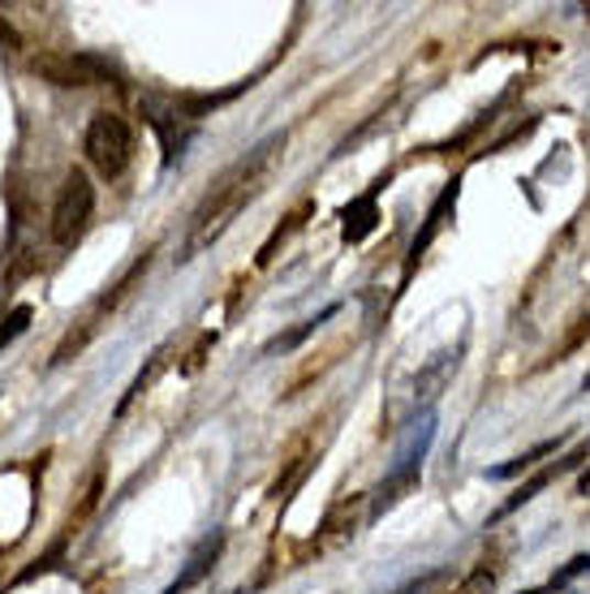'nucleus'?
Segmentation results:
<instances>
[{
    "label": "nucleus",
    "instance_id": "9d476101",
    "mask_svg": "<svg viewBox=\"0 0 590 594\" xmlns=\"http://www.w3.org/2000/svg\"><path fill=\"white\" fill-rule=\"evenodd\" d=\"M358 508H362V495H349L341 504H332V513L324 517V535L319 547H337L345 539H353V526H358Z\"/></svg>",
    "mask_w": 590,
    "mask_h": 594
},
{
    "label": "nucleus",
    "instance_id": "ddd939ff",
    "mask_svg": "<svg viewBox=\"0 0 590 594\" xmlns=\"http://www.w3.org/2000/svg\"><path fill=\"white\" fill-rule=\"evenodd\" d=\"M337 310H341V306H324V310H319V315H315V319H306V323H302V328H294V332H289V337H276V341H272V345L263 349V353H285V349H294L297 341H306V337H310V332H315V328H319V323H324V319H332V315H337Z\"/></svg>",
    "mask_w": 590,
    "mask_h": 594
},
{
    "label": "nucleus",
    "instance_id": "f3484780",
    "mask_svg": "<svg viewBox=\"0 0 590 594\" xmlns=\"http://www.w3.org/2000/svg\"><path fill=\"white\" fill-rule=\"evenodd\" d=\"M440 578H444V573H423V578L405 582V586H401V591H393V594H427L431 586H436V582H440Z\"/></svg>",
    "mask_w": 590,
    "mask_h": 594
},
{
    "label": "nucleus",
    "instance_id": "0eeeda50",
    "mask_svg": "<svg viewBox=\"0 0 590 594\" xmlns=\"http://www.w3.org/2000/svg\"><path fill=\"white\" fill-rule=\"evenodd\" d=\"M457 195H461V182H448L444 186V195L431 202V211H427V224H423V233L414 238V246H409V267L427 254V246L440 238V229L448 224V216H452V207H457Z\"/></svg>",
    "mask_w": 590,
    "mask_h": 594
},
{
    "label": "nucleus",
    "instance_id": "dca6fc26",
    "mask_svg": "<svg viewBox=\"0 0 590 594\" xmlns=\"http://www.w3.org/2000/svg\"><path fill=\"white\" fill-rule=\"evenodd\" d=\"M22 48V35L9 26V18L0 13V56H13V52Z\"/></svg>",
    "mask_w": 590,
    "mask_h": 594
},
{
    "label": "nucleus",
    "instance_id": "7ed1b4c3",
    "mask_svg": "<svg viewBox=\"0 0 590 594\" xmlns=\"http://www.w3.org/2000/svg\"><path fill=\"white\" fill-rule=\"evenodd\" d=\"M91 216H96V186L83 168H74L61 190L52 198V220H48V238L52 246L69 250L83 242V233L91 229Z\"/></svg>",
    "mask_w": 590,
    "mask_h": 594
},
{
    "label": "nucleus",
    "instance_id": "f257e3e1",
    "mask_svg": "<svg viewBox=\"0 0 590 594\" xmlns=\"http://www.w3.org/2000/svg\"><path fill=\"white\" fill-rule=\"evenodd\" d=\"M276 147H285V139H267L263 147H254L247 160H238L211 190L207 198L198 202L195 220H190V246H186V258L195 254L198 246H207V242H216L225 229H229V220L247 207L250 198L259 195V186H263V168H267V160L276 155Z\"/></svg>",
    "mask_w": 590,
    "mask_h": 594
},
{
    "label": "nucleus",
    "instance_id": "f8f14e48",
    "mask_svg": "<svg viewBox=\"0 0 590 594\" xmlns=\"http://www.w3.org/2000/svg\"><path fill=\"white\" fill-rule=\"evenodd\" d=\"M99 495H103V470H96L91 479H87V487H83V504H78V513H69V535H78V526L96 513Z\"/></svg>",
    "mask_w": 590,
    "mask_h": 594
},
{
    "label": "nucleus",
    "instance_id": "1a4fd4ad",
    "mask_svg": "<svg viewBox=\"0 0 590 594\" xmlns=\"http://www.w3.org/2000/svg\"><path fill=\"white\" fill-rule=\"evenodd\" d=\"M384 186V182H380ZM380 186L375 190H367L362 198H353L349 207L341 211V220H345V242H367L371 233H375V224H380V207H375V195H380Z\"/></svg>",
    "mask_w": 590,
    "mask_h": 594
},
{
    "label": "nucleus",
    "instance_id": "412c9836",
    "mask_svg": "<svg viewBox=\"0 0 590 594\" xmlns=\"http://www.w3.org/2000/svg\"><path fill=\"white\" fill-rule=\"evenodd\" d=\"M452 594H461V591H452Z\"/></svg>",
    "mask_w": 590,
    "mask_h": 594
},
{
    "label": "nucleus",
    "instance_id": "f03ea898",
    "mask_svg": "<svg viewBox=\"0 0 590 594\" xmlns=\"http://www.w3.org/2000/svg\"><path fill=\"white\" fill-rule=\"evenodd\" d=\"M83 151H87V164L96 168L103 182H117L130 164H134V130L121 112H96L87 121V134H83Z\"/></svg>",
    "mask_w": 590,
    "mask_h": 594
},
{
    "label": "nucleus",
    "instance_id": "6ab92c4d",
    "mask_svg": "<svg viewBox=\"0 0 590 594\" xmlns=\"http://www.w3.org/2000/svg\"><path fill=\"white\" fill-rule=\"evenodd\" d=\"M578 492H582V495L590 492V470H587V474H582V483H578Z\"/></svg>",
    "mask_w": 590,
    "mask_h": 594
},
{
    "label": "nucleus",
    "instance_id": "2eb2a0df",
    "mask_svg": "<svg viewBox=\"0 0 590 594\" xmlns=\"http://www.w3.org/2000/svg\"><path fill=\"white\" fill-rule=\"evenodd\" d=\"M31 319H35V310H31L26 301H22V306H13V310L0 319V349L9 345V341H18V337L26 332V323H31Z\"/></svg>",
    "mask_w": 590,
    "mask_h": 594
},
{
    "label": "nucleus",
    "instance_id": "6e6552de",
    "mask_svg": "<svg viewBox=\"0 0 590 594\" xmlns=\"http://www.w3.org/2000/svg\"><path fill=\"white\" fill-rule=\"evenodd\" d=\"M220 551H225V535H211V539H203V543H198L195 556L186 560V569H182V578H177V582H173V586H168V591H164V594H186V591H195L198 582H203V578H207V573L216 569V560H220Z\"/></svg>",
    "mask_w": 590,
    "mask_h": 594
},
{
    "label": "nucleus",
    "instance_id": "39448f33",
    "mask_svg": "<svg viewBox=\"0 0 590 594\" xmlns=\"http://www.w3.org/2000/svg\"><path fill=\"white\" fill-rule=\"evenodd\" d=\"M587 457H590V440H582V444L573 448V452H565L560 461H551L547 470H539V474H535L531 483H522L517 492H513V495H509V499H504V504H500V508H495L492 521H500V517H509V513H517L522 504H531V499H535V495H539L543 487H547V483H556V479H560V474H569V470H578V465H582Z\"/></svg>",
    "mask_w": 590,
    "mask_h": 594
},
{
    "label": "nucleus",
    "instance_id": "9b49d317",
    "mask_svg": "<svg viewBox=\"0 0 590 594\" xmlns=\"http://www.w3.org/2000/svg\"><path fill=\"white\" fill-rule=\"evenodd\" d=\"M560 444H565V440L556 436V440H543V444L526 448V452H517L513 461H504V465H492V470H488V479H492V483H504V479H517V474L535 470V465H539L543 457H556V452H560Z\"/></svg>",
    "mask_w": 590,
    "mask_h": 594
},
{
    "label": "nucleus",
    "instance_id": "20e7f679",
    "mask_svg": "<svg viewBox=\"0 0 590 594\" xmlns=\"http://www.w3.org/2000/svg\"><path fill=\"white\" fill-rule=\"evenodd\" d=\"M31 74L52 87H99L112 78V69L99 56H83V52H40L31 56Z\"/></svg>",
    "mask_w": 590,
    "mask_h": 594
},
{
    "label": "nucleus",
    "instance_id": "4468645a",
    "mask_svg": "<svg viewBox=\"0 0 590 594\" xmlns=\"http://www.w3.org/2000/svg\"><path fill=\"white\" fill-rule=\"evenodd\" d=\"M495 582H500V564H495V560H479V569H474L457 591L461 594H492Z\"/></svg>",
    "mask_w": 590,
    "mask_h": 594
},
{
    "label": "nucleus",
    "instance_id": "423d86ee",
    "mask_svg": "<svg viewBox=\"0 0 590 594\" xmlns=\"http://www.w3.org/2000/svg\"><path fill=\"white\" fill-rule=\"evenodd\" d=\"M461 349L466 345L444 349V353H436V358L418 371V380H414V405H431V400L448 388V380H452V375H457V366H461Z\"/></svg>",
    "mask_w": 590,
    "mask_h": 594
},
{
    "label": "nucleus",
    "instance_id": "a211bd4d",
    "mask_svg": "<svg viewBox=\"0 0 590 594\" xmlns=\"http://www.w3.org/2000/svg\"><path fill=\"white\" fill-rule=\"evenodd\" d=\"M587 337H590V310H587V315H582V319H578V328H573V337H569V341H565V349L582 345V341H587Z\"/></svg>",
    "mask_w": 590,
    "mask_h": 594
},
{
    "label": "nucleus",
    "instance_id": "aec40b11",
    "mask_svg": "<svg viewBox=\"0 0 590 594\" xmlns=\"http://www.w3.org/2000/svg\"><path fill=\"white\" fill-rule=\"evenodd\" d=\"M582 388H587V393H590V375H587V380H582Z\"/></svg>",
    "mask_w": 590,
    "mask_h": 594
}]
</instances>
